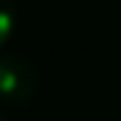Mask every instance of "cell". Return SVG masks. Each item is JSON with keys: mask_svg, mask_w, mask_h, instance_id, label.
I'll return each mask as SVG.
<instances>
[{"mask_svg": "<svg viewBox=\"0 0 121 121\" xmlns=\"http://www.w3.org/2000/svg\"><path fill=\"white\" fill-rule=\"evenodd\" d=\"M39 90V70L20 54L0 56V101L9 107H23Z\"/></svg>", "mask_w": 121, "mask_h": 121, "instance_id": "6da1fadb", "label": "cell"}, {"mask_svg": "<svg viewBox=\"0 0 121 121\" xmlns=\"http://www.w3.org/2000/svg\"><path fill=\"white\" fill-rule=\"evenodd\" d=\"M14 34V0H0V48Z\"/></svg>", "mask_w": 121, "mask_h": 121, "instance_id": "7a4b0ae2", "label": "cell"}, {"mask_svg": "<svg viewBox=\"0 0 121 121\" xmlns=\"http://www.w3.org/2000/svg\"><path fill=\"white\" fill-rule=\"evenodd\" d=\"M0 121H9V118H6V116H3V113H0Z\"/></svg>", "mask_w": 121, "mask_h": 121, "instance_id": "3957f363", "label": "cell"}]
</instances>
